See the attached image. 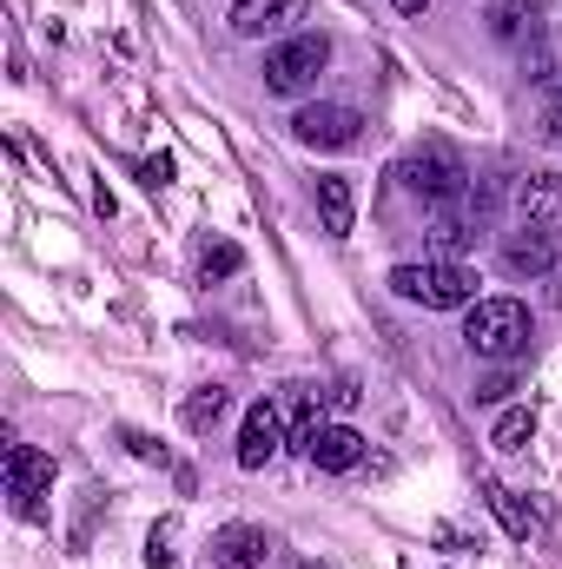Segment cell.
<instances>
[{"mask_svg": "<svg viewBox=\"0 0 562 569\" xmlns=\"http://www.w3.org/2000/svg\"><path fill=\"white\" fill-rule=\"evenodd\" d=\"M391 291L423 311H456V305H476V272L463 259H423V266H398Z\"/></svg>", "mask_w": 562, "mask_h": 569, "instance_id": "cell-1", "label": "cell"}, {"mask_svg": "<svg viewBox=\"0 0 562 569\" xmlns=\"http://www.w3.org/2000/svg\"><path fill=\"white\" fill-rule=\"evenodd\" d=\"M463 345L476 351V358H516L523 345H530V311L516 305V298H476L470 305V325H463Z\"/></svg>", "mask_w": 562, "mask_h": 569, "instance_id": "cell-2", "label": "cell"}, {"mask_svg": "<svg viewBox=\"0 0 562 569\" xmlns=\"http://www.w3.org/2000/svg\"><path fill=\"white\" fill-rule=\"evenodd\" d=\"M324 67H331V40H324V33H284L279 47L265 53V93L298 100Z\"/></svg>", "mask_w": 562, "mask_h": 569, "instance_id": "cell-3", "label": "cell"}, {"mask_svg": "<svg viewBox=\"0 0 562 569\" xmlns=\"http://www.w3.org/2000/svg\"><path fill=\"white\" fill-rule=\"evenodd\" d=\"M463 179H470V172H463V159H456L443 140L418 146V152L404 159V186H411V192H423L430 206H450V199H463Z\"/></svg>", "mask_w": 562, "mask_h": 569, "instance_id": "cell-4", "label": "cell"}, {"mask_svg": "<svg viewBox=\"0 0 562 569\" xmlns=\"http://www.w3.org/2000/svg\"><path fill=\"white\" fill-rule=\"evenodd\" d=\"M358 107H298V120H291V133L298 146H311V152H344V146H358Z\"/></svg>", "mask_w": 562, "mask_h": 569, "instance_id": "cell-5", "label": "cell"}, {"mask_svg": "<svg viewBox=\"0 0 562 569\" xmlns=\"http://www.w3.org/2000/svg\"><path fill=\"white\" fill-rule=\"evenodd\" d=\"M311 0H232V33L265 40V33H304Z\"/></svg>", "mask_w": 562, "mask_h": 569, "instance_id": "cell-6", "label": "cell"}, {"mask_svg": "<svg viewBox=\"0 0 562 569\" xmlns=\"http://www.w3.org/2000/svg\"><path fill=\"white\" fill-rule=\"evenodd\" d=\"M284 443H291V430H284V411L272 398H259L252 411H245V425H239V463L245 470H265L272 457H279Z\"/></svg>", "mask_w": 562, "mask_h": 569, "instance_id": "cell-7", "label": "cell"}, {"mask_svg": "<svg viewBox=\"0 0 562 569\" xmlns=\"http://www.w3.org/2000/svg\"><path fill=\"white\" fill-rule=\"evenodd\" d=\"M265 557H272V537L259 523H225L212 537V569H265Z\"/></svg>", "mask_w": 562, "mask_h": 569, "instance_id": "cell-8", "label": "cell"}, {"mask_svg": "<svg viewBox=\"0 0 562 569\" xmlns=\"http://www.w3.org/2000/svg\"><path fill=\"white\" fill-rule=\"evenodd\" d=\"M516 212H523V226H550L562 232V172H530V179H516Z\"/></svg>", "mask_w": 562, "mask_h": 569, "instance_id": "cell-9", "label": "cell"}, {"mask_svg": "<svg viewBox=\"0 0 562 569\" xmlns=\"http://www.w3.org/2000/svg\"><path fill=\"white\" fill-rule=\"evenodd\" d=\"M7 490H13V497H20V510L33 517V510H40V490H53V457H40V450L13 443V450H7Z\"/></svg>", "mask_w": 562, "mask_h": 569, "instance_id": "cell-10", "label": "cell"}, {"mask_svg": "<svg viewBox=\"0 0 562 569\" xmlns=\"http://www.w3.org/2000/svg\"><path fill=\"white\" fill-rule=\"evenodd\" d=\"M503 266H510L516 279L550 272V266H556V232H550V226H523V232H510V239H503Z\"/></svg>", "mask_w": 562, "mask_h": 569, "instance_id": "cell-11", "label": "cell"}, {"mask_svg": "<svg viewBox=\"0 0 562 569\" xmlns=\"http://www.w3.org/2000/svg\"><path fill=\"white\" fill-rule=\"evenodd\" d=\"M318 470H358L364 463V437L351 425H324L318 437H311V450H304Z\"/></svg>", "mask_w": 562, "mask_h": 569, "instance_id": "cell-12", "label": "cell"}, {"mask_svg": "<svg viewBox=\"0 0 562 569\" xmlns=\"http://www.w3.org/2000/svg\"><path fill=\"white\" fill-rule=\"evenodd\" d=\"M318 219H324V232H331V239H351V226H358L351 179H338V172H324V179H318Z\"/></svg>", "mask_w": 562, "mask_h": 569, "instance_id": "cell-13", "label": "cell"}, {"mask_svg": "<svg viewBox=\"0 0 562 569\" xmlns=\"http://www.w3.org/2000/svg\"><path fill=\"white\" fill-rule=\"evenodd\" d=\"M483 503H490V510L503 517V530H510L516 543H530V537H536V510H530V503H523V497H516L510 483H496V477H483Z\"/></svg>", "mask_w": 562, "mask_h": 569, "instance_id": "cell-14", "label": "cell"}, {"mask_svg": "<svg viewBox=\"0 0 562 569\" xmlns=\"http://www.w3.org/2000/svg\"><path fill=\"white\" fill-rule=\"evenodd\" d=\"M239 272H245V252H239L232 239H205V246H199V279L205 284L239 279Z\"/></svg>", "mask_w": 562, "mask_h": 569, "instance_id": "cell-15", "label": "cell"}, {"mask_svg": "<svg viewBox=\"0 0 562 569\" xmlns=\"http://www.w3.org/2000/svg\"><path fill=\"white\" fill-rule=\"evenodd\" d=\"M225 405H232V398H225L219 385H205V391H192V398H185V411H179V418H185V430H192V437H205V430L225 418Z\"/></svg>", "mask_w": 562, "mask_h": 569, "instance_id": "cell-16", "label": "cell"}, {"mask_svg": "<svg viewBox=\"0 0 562 569\" xmlns=\"http://www.w3.org/2000/svg\"><path fill=\"white\" fill-rule=\"evenodd\" d=\"M470 239H476V232H470L463 212H436V226H430V252H436V259H456Z\"/></svg>", "mask_w": 562, "mask_h": 569, "instance_id": "cell-17", "label": "cell"}, {"mask_svg": "<svg viewBox=\"0 0 562 569\" xmlns=\"http://www.w3.org/2000/svg\"><path fill=\"white\" fill-rule=\"evenodd\" d=\"M530 437H536V411H530V405L503 411V418H496V430H490V443H496V450H523Z\"/></svg>", "mask_w": 562, "mask_h": 569, "instance_id": "cell-18", "label": "cell"}, {"mask_svg": "<svg viewBox=\"0 0 562 569\" xmlns=\"http://www.w3.org/2000/svg\"><path fill=\"white\" fill-rule=\"evenodd\" d=\"M140 179H145V186H152V192H159V186L172 179V159H145V166H140Z\"/></svg>", "mask_w": 562, "mask_h": 569, "instance_id": "cell-19", "label": "cell"}, {"mask_svg": "<svg viewBox=\"0 0 562 569\" xmlns=\"http://www.w3.org/2000/svg\"><path fill=\"white\" fill-rule=\"evenodd\" d=\"M127 443H133V457H145V463H165V450L152 437H140V430H127Z\"/></svg>", "mask_w": 562, "mask_h": 569, "instance_id": "cell-20", "label": "cell"}, {"mask_svg": "<svg viewBox=\"0 0 562 569\" xmlns=\"http://www.w3.org/2000/svg\"><path fill=\"white\" fill-rule=\"evenodd\" d=\"M423 7H430V0H398V13H423Z\"/></svg>", "mask_w": 562, "mask_h": 569, "instance_id": "cell-21", "label": "cell"}, {"mask_svg": "<svg viewBox=\"0 0 562 569\" xmlns=\"http://www.w3.org/2000/svg\"><path fill=\"white\" fill-rule=\"evenodd\" d=\"M550 305H562V272H556V284H550Z\"/></svg>", "mask_w": 562, "mask_h": 569, "instance_id": "cell-22", "label": "cell"}]
</instances>
